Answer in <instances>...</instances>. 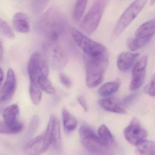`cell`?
Returning <instances> with one entry per match:
<instances>
[{
  "label": "cell",
  "instance_id": "31",
  "mask_svg": "<svg viewBox=\"0 0 155 155\" xmlns=\"http://www.w3.org/2000/svg\"><path fill=\"white\" fill-rule=\"evenodd\" d=\"M59 80L61 83L66 87L69 88L72 86V81L71 79L64 73H61L59 75Z\"/></svg>",
  "mask_w": 155,
  "mask_h": 155
},
{
  "label": "cell",
  "instance_id": "21",
  "mask_svg": "<svg viewBox=\"0 0 155 155\" xmlns=\"http://www.w3.org/2000/svg\"><path fill=\"white\" fill-rule=\"evenodd\" d=\"M119 80L107 82L101 86L98 90V93L102 97H108L117 91L120 87Z\"/></svg>",
  "mask_w": 155,
  "mask_h": 155
},
{
  "label": "cell",
  "instance_id": "3",
  "mask_svg": "<svg viewBox=\"0 0 155 155\" xmlns=\"http://www.w3.org/2000/svg\"><path fill=\"white\" fill-rule=\"evenodd\" d=\"M81 145L94 155H113L111 145L102 140L87 126H81L79 130Z\"/></svg>",
  "mask_w": 155,
  "mask_h": 155
},
{
  "label": "cell",
  "instance_id": "9",
  "mask_svg": "<svg viewBox=\"0 0 155 155\" xmlns=\"http://www.w3.org/2000/svg\"><path fill=\"white\" fill-rule=\"evenodd\" d=\"M155 34V23L148 21L140 25L135 33V38L130 40L129 48L135 51L144 47Z\"/></svg>",
  "mask_w": 155,
  "mask_h": 155
},
{
  "label": "cell",
  "instance_id": "4",
  "mask_svg": "<svg viewBox=\"0 0 155 155\" xmlns=\"http://www.w3.org/2000/svg\"><path fill=\"white\" fill-rule=\"evenodd\" d=\"M43 50L48 63L53 69L61 70L66 67L68 58L58 41L46 40L43 44Z\"/></svg>",
  "mask_w": 155,
  "mask_h": 155
},
{
  "label": "cell",
  "instance_id": "33",
  "mask_svg": "<svg viewBox=\"0 0 155 155\" xmlns=\"http://www.w3.org/2000/svg\"><path fill=\"white\" fill-rule=\"evenodd\" d=\"M77 99H78V102L81 106L84 111L85 112L88 111V107L85 98L83 96H79L77 98Z\"/></svg>",
  "mask_w": 155,
  "mask_h": 155
},
{
  "label": "cell",
  "instance_id": "27",
  "mask_svg": "<svg viewBox=\"0 0 155 155\" xmlns=\"http://www.w3.org/2000/svg\"><path fill=\"white\" fill-rule=\"evenodd\" d=\"M0 28L1 33L7 38L10 39L15 38V34L11 27L6 21L2 19L0 21Z\"/></svg>",
  "mask_w": 155,
  "mask_h": 155
},
{
  "label": "cell",
  "instance_id": "10",
  "mask_svg": "<svg viewBox=\"0 0 155 155\" xmlns=\"http://www.w3.org/2000/svg\"><path fill=\"white\" fill-rule=\"evenodd\" d=\"M51 136L48 130L46 129L41 135L31 139L25 145V155H41L45 153L51 145Z\"/></svg>",
  "mask_w": 155,
  "mask_h": 155
},
{
  "label": "cell",
  "instance_id": "25",
  "mask_svg": "<svg viewBox=\"0 0 155 155\" xmlns=\"http://www.w3.org/2000/svg\"><path fill=\"white\" fill-rule=\"evenodd\" d=\"M98 133L99 137L109 145L112 146L115 142L113 135L106 125H102L99 127Z\"/></svg>",
  "mask_w": 155,
  "mask_h": 155
},
{
  "label": "cell",
  "instance_id": "17",
  "mask_svg": "<svg viewBox=\"0 0 155 155\" xmlns=\"http://www.w3.org/2000/svg\"><path fill=\"white\" fill-rule=\"evenodd\" d=\"M12 24L15 29L18 32L26 33L30 30L29 18L25 13L18 12L12 18Z\"/></svg>",
  "mask_w": 155,
  "mask_h": 155
},
{
  "label": "cell",
  "instance_id": "35",
  "mask_svg": "<svg viewBox=\"0 0 155 155\" xmlns=\"http://www.w3.org/2000/svg\"><path fill=\"white\" fill-rule=\"evenodd\" d=\"M3 79V71L2 69H1V83H2V81Z\"/></svg>",
  "mask_w": 155,
  "mask_h": 155
},
{
  "label": "cell",
  "instance_id": "16",
  "mask_svg": "<svg viewBox=\"0 0 155 155\" xmlns=\"http://www.w3.org/2000/svg\"><path fill=\"white\" fill-rule=\"evenodd\" d=\"M139 56V53L123 52L118 57L117 65L119 69L121 71L129 70L133 66Z\"/></svg>",
  "mask_w": 155,
  "mask_h": 155
},
{
  "label": "cell",
  "instance_id": "1",
  "mask_svg": "<svg viewBox=\"0 0 155 155\" xmlns=\"http://www.w3.org/2000/svg\"><path fill=\"white\" fill-rule=\"evenodd\" d=\"M66 26L65 16L57 8L49 9L41 16L38 23L40 30L46 40L57 41L64 32Z\"/></svg>",
  "mask_w": 155,
  "mask_h": 155
},
{
  "label": "cell",
  "instance_id": "34",
  "mask_svg": "<svg viewBox=\"0 0 155 155\" xmlns=\"http://www.w3.org/2000/svg\"><path fill=\"white\" fill-rule=\"evenodd\" d=\"M0 52H1V60H2V57H3V46H2V42H1V48H0Z\"/></svg>",
  "mask_w": 155,
  "mask_h": 155
},
{
  "label": "cell",
  "instance_id": "29",
  "mask_svg": "<svg viewBox=\"0 0 155 155\" xmlns=\"http://www.w3.org/2000/svg\"><path fill=\"white\" fill-rule=\"evenodd\" d=\"M145 91L147 94L151 96H155V73L151 76L149 82L146 85Z\"/></svg>",
  "mask_w": 155,
  "mask_h": 155
},
{
  "label": "cell",
  "instance_id": "26",
  "mask_svg": "<svg viewBox=\"0 0 155 155\" xmlns=\"http://www.w3.org/2000/svg\"><path fill=\"white\" fill-rule=\"evenodd\" d=\"M87 1H78L73 9V18L76 21H78L83 16L86 9Z\"/></svg>",
  "mask_w": 155,
  "mask_h": 155
},
{
  "label": "cell",
  "instance_id": "30",
  "mask_svg": "<svg viewBox=\"0 0 155 155\" xmlns=\"http://www.w3.org/2000/svg\"><path fill=\"white\" fill-rule=\"evenodd\" d=\"M39 120V118L37 115H35L32 118L29 127L28 133L29 135H32L36 131L38 125Z\"/></svg>",
  "mask_w": 155,
  "mask_h": 155
},
{
  "label": "cell",
  "instance_id": "6",
  "mask_svg": "<svg viewBox=\"0 0 155 155\" xmlns=\"http://www.w3.org/2000/svg\"><path fill=\"white\" fill-rule=\"evenodd\" d=\"M147 3L146 1H136L131 3L121 15L112 33L114 39L117 38L130 23L136 18L138 14L143 9Z\"/></svg>",
  "mask_w": 155,
  "mask_h": 155
},
{
  "label": "cell",
  "instance_id": "22",
  "mask_svg": "<svg viewBox=\"0 0 155 155\" xmlns=\"http://www.w3.org/2000/svg\"><path fill=\"white\" fill-rule=\"evenodd\" d=\"M24 127L23 123L17 122L12 125H8L4 121L0 123V133L3 134H16L20 132Z\"/></svg>",
  "mask_w": 155,
  "mask_h": 155
},
{
  "label": "cell",
  "instance_id": "5",
  "mask_svg": "<svg viewBox=\"0 0 155 155\" xmlns=\"http://www.w3.org/2000/svg\"><path fill=\"white\" fill-rule=\"evenodd\" d=\"M107 2L104 0L94 2L81 22V29L86 34L91 35L97 29Z\"/></svg>",
  "mask_w": 155,
  "mask_h": 155
},
{
  "label": "cell",
  "instance_id": "28",
  "mask_svg": "<svg viewBox=\"0 0 155 155\" xmlns=\"http://www.w3.org/2000/svg\"><path fill=\"white\" fill-rule=\"evenodd\" d=\"M49 2L47 1H31V8L35 14H39L47 6Z\"/></svg>",
  "mask_w": 155,
  "mask_h": 155
},
{
  "label": "cell",
  "instance_id": "20",
  "mask_svg": "<svg viewBox=\"0 0 155 155\" xmlns=\"http://www.w3.org/2000/svg\"><path fill=\"white\" fill-rule=\"evenodd\" d=\"M135 153L137 155H155V142L145 140L137 146Z\"/></svg>",
  "mask_w": 155,
  "mask_h": 155
},
{
  "label": "cell",
  "instance_id": "7",
  "mask_svg": "<svg viewBox=\"0 0 155 155\" xmlns=\"http://www.w3.org/2000/svg\"><path fill=\"white\" fill-rule=\"evenodd\" d=\"M71 34L72 38L84 51V54L89 56H98L107 52V49L103 45L92 40L76 29H71Z\"/></svg>",
  "mask_w": 155,
  "mask_h": 155
},
{
  "label": "cell",
  "instance_id": "14",
  "mask_svg": "<svg viewBox=\"0 0 155 155\" xmlns=\"http://www.w3.org/2000/svg\"><path fill=\"white\" fill-rule=\"evenodd\" d=\"M16 75L12 68L9 69L7 73L6 80L2 86L0 92V101L6 102L12 98L16 88Z\"/></svg>",
  "mask_w": 155,
  "mask_h": 155
},
{
  "label": "cell",
  "instance_id": "11",
  "mask_svg": "<svg viewBox=\"0 0 155 155\" xmlns=\"http://www.w3.org/2000/svg\"><path fill=\"white\" fill-rule=\"evenodd\" d=\"M124 135L130 144L137 147L147 140V132L141 126L139 120L134 118L124 130Z\"/></svg>",
  "mask_w": 155,
  "mask_h": 155
},
{
  "label": "cell",
  "instance_id": "23",
  "mask_svg": "<svg viewBox=\"0 0 155 155\" xmlns=\"http://www.w3.org/2000/svg\"><path fill=\"white\" fill-rule=\"evenodd\" d=\"M30 95L32 103L35 105L40 104L42 98V91L36 83L30 81Z\"/></svg>",
  "mask_w": 155,
  "mask_h": 155
},
{
  "label": "cell",
  "instance_id": "19",
  "mask_svg": "<svg viewBox=\"0 0 155 155\" xmlns=\"http://www.w3.org/2000/svg\"><path fill=\"white\" fill-rule=\"evenodd\" d=\"M63 126L65 131L68 133L72 132L77 127L78 120L75 117L66 109L62 110Z\"/></svg>",
  "mask_w": 155,
  "mask_h": 155
},
{
  "label": "cell",
  "instance_id": "2",
  "mask_svg": "<svg viewBox=\"0 0 155 155\" xmlns=\"http://www.w3.org/2000/svg\"><path fill=\"white\" fill-rule=\"evenodd\" d=\"M86 84L89 88L96 87L102 82L108 62V52L98 56L84 54Z\"/></svg>",
  "mask_w": 155,
  "mask_h": 155
},
{
  "label": "cell",
  "instance_id": "15",
  "mask_svg": "<svg viewBox=\"0 0 155 155\" xmlns=\"http://www.w3.org/2000/svg\"><path fill=\"white\" fill-rule=\"evenodd\" d=\"M99 104L101 108L107 111L117 114L126 113L125 105L117 98L111 97L100 100L99 101Z\"/></svg>",
  "mask_w": 155,
  "mask_h": 155
},
{
  "label": "cell",
  "instance_id": "18",
  "mask_svg": "<svg viewBox=\"0 0 155 155\" xmlns=\"http://www.w3.org/2000/svg\"><path fill=\"white\" fill-rule=\"evenodd\" d=\"M19 108L17 104H13L6 107L3 110L4 122L8 125H12L18 122V117Z\"/></svg>",
  "mask_w": 155,
  "mask_h": 155
},
{
  "label": "cell",
  "instance_id": "8",
  "mask_svg": "<svg viewBox=\"0 0 155 155\" xmlns=\"http://www.w3.org/2000/svg\"><path fill=\"white\" fill-rule=\"evenodd\" d=\"M28 73L30 81L37 84V80L41 76L48 77L49 68L46 58L38 52L31 56L28 65Z\"/></svg>",
  "mask_w": 155,
  "mask_h": 155
},
{
  "label": "cell",
  "instance_id": "12",
  "mask_svg": "<svg viewBox=\"0 0 155 155\" xmlns=\"http://www.w3.org/2000/svg\"><path fill=\"white\" fill-rule=\"evenodd\" d=\"M147 57L144 56L134 65L132 71V80L130 85V91H135L141 87L145 81L146 69L147 65Z\"/></svg>",
  "mask_w": 155,
  "mask_h": 155
},
{
  "label": "cell",
  "instance_id": "24",
  "mask_svg": "<svg viewBox=\"0 0 155 155\" xmlns=\"http://www.w3.org/2000/svg\"><path fill=\"white\" fill-rule=\"evenodd\" d=\"M37 85L41 91L49 94L55 93V89L50 81L48 77L41 76L38 78L37 80Z\"/></svg>",
  "mask_w": 155,
  "mask_h": 155
},
{
  "label": "cell",
  "instance_id": "32",
  "mask_svg": "<svg viewBox=\"0 0 155 155\" xmlns=\"http://www.w3.org/2000/svg\"><path fill=\"white\" fill-rule=\"evenodd\" d=\"M137 96V93H135L133 94H130L128 96H126L123 100V104L125 106L126 105H128L132 102L133 100L136 98V97Z\"/></svg>",
  "mask_w": 155,
  "mask_h": 155
},
{
  "label": "cell",
  "instance_id": "13",
  "mask_svg": "<svg viewBox=\"0 0 155 155\" xmlns=\"http://www.w3.org/2000/svg\"><path fill=\"white\" fill-rule=\"evenodd\" d=\"M47 127L50 130L52 140L50 148L54 154H59L61 149V125L59 120L56 115H51Z\"/></svg>",
  "mask_w": 155,
  "mask_h": 155
}]
</instances>
